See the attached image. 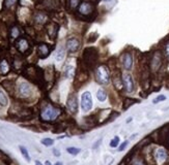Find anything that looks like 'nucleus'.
<instances>
[{"label": "nucleus", "mask_w": 169, "mask_h": 165, "mask_svg": "<svg viewBox=\"0 0 169 165\" xmlns=\"http://www.w3.org/2000/svg\"><path fill=\"white\" fill-rule=\"evenodd\" d=\"M60 113H61L60 109L47 103L45 107L41 109V119L45 122H51V121L56 120Z\"/></svg>", "instance_id": "1"}, {"label": "nucleus", "mask_w": 169, "mask_h": 165, "mask_svg": "<svg viewBox=\"0 0 169 165\" xmlns=\"http://www.w3.org/2000/svg\"><path fill=\"white\" fill-rule=\"evenodd\" d=\"M96 81L99 85H102V86H107L110 83V71L108 69V67L106 65H100L98 66V68L96 69Z\"/></svg>", "instance_id": "2"}, {"label": "nucleus", "mask_w": 169, "mask_h": 165, "mask_svg": "<svg viewBox=\"0 0 169 165\" xmlns=\"http://www.w3.org/2000/svg\"><path fill=\"white\" fill-rule=\"evenodd\" d=\"M78 14L81 18L83 19H88L92 18L94 14V10H96V6H94V3L92 1H82L78 7Z\"/></svg>", "instance_id": "3"}, {"label": "nucleus", "mask_w": 169, "mask_h": 165, "mask_svg": "<svg viewBox=\"0 0 169 165\" xmlns=\"http://www.w3.org/2000/svg\"><path fill=\"white\" fill-rule=\"evenodd\" d=\"M98 61V52L94 48L85 49L83 53V63L86 68H92Z\"/></svg>", "instance_id": "4"}, {"label": "nucleus", "mask_w": 169, "mask_h": 165, "mask_svg": "<svg viewBox=\"0 0 169 165\" xmlns=\"http://www.w3.org/2000/svg\"><path fill=\"white\" fill-rule=\"evenodd\" d=\"M16 91L18 93L19 97L22 98V99H27V98H29L32 95V87L27 81H21V83H19Z\"/></svg>", "instance_id": "5"}, {"label": "nucleus", "mask_w": 169, "mask_h": 165, "mask_svg": "<svg viewBox=\"0 0 169 165\" xmlns=\"http://www.w3.org/2000/svg\"><path fill=\"white\" fill-rule=\"evenodd\" d=\"M15 47L18 50V52L22 55H27L31 52V45H30L28 39H26L25 37H19L15 41Z\"/></svg>", "instance_id": "6"}, {"label": "nucleus", "mask_w": 169, "mask_h": 165, "mask_svg": "<svg viewBox=\"0 0 169 165\" xmlns=\"http://www.w3.org/2000/svg\"><path fill=\"white\" fill-rule=\"evenodd\" d=\"M41 71L42 70L39 69V68L33 67V66H27V67L24 69L23 73H24V77H26L31 81H39V77H43V73H42Z\"/></svg>", "instance_id": "7"}, {"label": "nucleus", "mask_w": 169, "mask_h": 165, "mask_svg": "<svg viewBox=\"0 0 169 165\" xmlns=\"http://www.w3.org/2000/svg\"><path fill=\"white\" fill-rule=\"evenodd\" d=\"M81 109L83 111H89L92 109V97L90 92H84L81 95Z\"/></svg>", "instance_id": "8"}, {"label": "nucleus", "mask_w": 169, "mask_h": 165, "mask_svg": "<svg viewBox=\"0 0 169 165\" xmlns=\"http://www.w3.org/2000/svg\"><path fill=\"white\" fill-rule=\"evenodd\" d=\"M121 79H123V86L125 91L128 93H132L134 91V79L132 75L129 72H125L121 75Z\"/></svg>", "instance_id": "9"}, {"label": "nucleus", "mask_w": 169, "mask_h": 165, "mask_svg": "<svg viewBox=\"0 0 169 165\" xmlns=\"http://www.w3.org/2000/svg\"><path fill=\"white\" fill-rule=\"evenodd\" d=\"M121 65H123V69L125 70H131L133 67V56L131 53L125 52L120 57Z\"/></svg>", "instance_id": "10"}, {"label": "nucleus", "mask_w": 169, "mask_h": 165, "mask_svg": "<svg viewBox=\"0 0 169 165\" xmlns=\"http://www.w3.org/2000/svg\"><path fill=\"white\" fill-rule=\"evenodd\" d=\"M66 107L71 111L72 113H76L78 111V98H77V95L76 94H71L68 98V101H66Z\"/></svg>", "instance_id": "11"}, {"label": "nucleus", "mask_w": 169, "mask_h": 165, "mask_svg": "<svg viewBox=\"0 0 169 165\" xmlns=\"http://www.w3.org/2000/svg\"><path fill=\"white\" fill-rule=\"evenodd\" d=\"M51 53V47L47 43H39L37 48V57L41 59H46Z\"/></svg>", "instance_id": "12"}, {"label": "nucleus", "mask_w": 169, "mask_h": 165, "mask_svg": "<svg viewBox=\"0 0 169 165\" xmlns=\"http://www.w3.org/2000/svg\"><path fill=\"white\" fill-rule=\"evenodd\" d=\"M65 47H66V50L69 51L70 53H75L80 48V41H79L78 38H76V37H71V38H69L66 40Z\"/></svg>", "instance_id": "13"}, {"label": "nucleus", "mask_w": 169, "mask_h": 165, "mask_svg": "<svg viewBox=\"0 0 169 165\" xmlns=\"http://www.w3.org/2000/svg\"><path fill=\"white\" fill-rule=\"evenodd\" d=\"M161 64H162V57H161L160 53L156 52L155 55L151 58V67L153 71H157V70L160 69Z\"/></svg>", "instance_id": "14"}, {"label": "nucleus", "mask_w": 169, "mask_h": 165, "mask_svg": "<svg viewBox=\"0 0 169 165\" xmlns=\"http://www.w3.org/2000/svg\"><path fill=\"white\" fill-rule=\"evenodd\" d=\"M58 29H59V26L57 24H55V23H50V24L47 25L46 31L51 39H54L56 37V35L58 33Z\"/></svg>", "instance_id": "15"}, {"label": "nucleus", "mask_w": 169, "mask_h": 165, "mask_svg": "<svg viewBox=\"0 0 169 165\" xmlns=\"http://www.w3.org/2000/svg\"><path fill=\"white\" fill-rule=\"evenodd\" d=\"M35 19V23L39 24V25H45L47 22H48V15L46 13H44V11H37V14L35 15L33 17Z\"/></svg>", "instance_id": "16"}, {"label": "nucleus", "mask_w": 169, "mask_h": 165, "mask_svg": "<svg viewBox=\"0 0 169 165\" xmlns=\"http://www.w3.org/2000/svg\"><path fill=\"white\" fill-rule=\"evenodd\" d=\"M11 71V65L6 59H1L0 60V74L6 75Z\"/></svg>", "instance_id": "17"}, {"label": "nucleus", "mask_w": 169, "mask_h": 165, "mask_svg": "<svg viewBox=\"0 0 169 165\" xmlns=\"http://www.w3.org/2000/svg\"><path fill=\"white\" fill-rule=\"evenodd\" d=\"M21 35V30L17 25H13L9 30V37L12 40H17Z\"/></svg>", "instance_id": "18"}, {"label": "nucleus", "mask_w": 169, "mask_h": 165, "mask_svg": "<svg viewBox=\"0 0 169 165\" xmlns=\"http://www.w3.org/2000/svg\"><path fill=\"white\" fill-rule=\"evenodd\" d=\"M166 158H167L166 151H165V150H163V149L158 150L157 155H156V160H157V162L159 163V164H162V163L165 162Z\"/></svg>", "instance_id": "19"}, {"label": "nucleus", "mask_w": 169, "mask_h": 165, "mask_svg": "<svg viewBox=\"0 0 169 165\" xmlns=\"http://www.w3.org/2000/svg\"><path fill=\"white\" fill-rule=\"evenodd\" d=\"M76 73V68L72 64H66L64 67V75L65 77H73Z\"/></svg>", "instance_id": "20"}, {"label": "nucleus", "mask_w": 169, "mask_h": 165, "mask_svg": "<svg viewBox=\"0 0 169 165\" xmlns=\"http://www.w3.org/2000/svg\"><path fill=\"white\" fill-rule=\"evenodd\" d=\"M96 99L100 102H104L107 99V92L105 91V89L100 88L96 91Z\"/></svg>", "instance_id": "21"}, {"label": "nucleus", "mask_w": 169, "mask_h": 165, "mask_svg": "<svg viewBox=\"0 0 169 165\" xmlns=\"http://www.w3.org/2000/svg\"><path fill=\"white\" fill-rule=\"evenodd\" d=\"M64 56H65V50H64L63 47H59V48L57 49V51H56V53H55L56 61H58V62L62 61Z\"/></svg>", "instance_id": "22"}, {"label": "nucleus", "mask_w": 169, "mask_h": 165, "mask_svg": "<svg viewBox=\"0 0 169 165\" xmlns=\"http://www.w3.org/2000/svg\"><path fill=\"white\" fill-rule=\"evenodd\" d=\"M81 0H68V8L70 10H75L79 7Z\"/></svg>", "instance_id": "23"}, {"label": "nucleus", "mask_w": 169, "mask_h": 165, "mask_svg": "<svg viewBox=\"0 0 169 165\" xmlns=\"http://www.w3.org/2000/svg\"><path fill=\"white\" fill-rule=\"evenodd\" d=\"M18 2L19 0H4L3 1V7H4V9H12Z\"/></svg>", "instance_id": "24"}, {"label": "nucleus", "mask_w": 169, "mask_h": 165, "mask_svg": "<svg viewBox=\"0 0 169 165\" xmlns=\"http://www.w3.org/2000/svg\"><path fill=\"white\" fill-rule=\"evenodd\" d=\"M8 103V100H7V97L6 95L4 94L1 89H0V107H5Z\"/></svg>", "instance_id": "25"}, {"label": "nucleus", "mask_w": 169, "mask_h": 165, "mask_svg": "<svg viewBox=\"0 0 169 165\" xmlns=\"http://www.w3.org/2000/svg\"><path fill=\"white\" fill-rule=\"evenodd\" d=\"M44 3L46 4V7H48V8H55L58 5L57 0H45Z\"/></svg>", "instance_id": "26"}, {"label": "nucleus", "mask_w": 169, "mask_h": 165, "mask_svg": "<svg viewBox=\"0 0 169 165\" xmlns=\"http://www.w3.org/2000/svg\"><path fill=\"white\" fill-rule=\"evenodd\" d=\"M80 151L81 150L79 149V148H75V147H69L66 149V152L71 155H78L80 153Z\"/></svg>", "instance_id": "27"}, {"label": "nucleus", "mask_w": 169, "mask_h": 165, "mask_svg": "<svg viewBox=\"0 0 169 165\" xmlns=\"http://www.w3.org/2000/svg\"><path fill=\"white\" fill-rule=\"evenodd\" d=\"M20 151H21V153H22V155L24 156V158H25V160L29 162L30 157H29V154H28V151L26 150V148L23 147V146H20Z\"/></svg>", "instance_id": "28"}, {"label": "nucleus", "mask_w": 169, "mask_h": 165, "mask_svg": "<svg viewBox=\"0 0 169 165\" xmlns=\"http://www.w3.org/2000/svg\"><path fill=\"white\" fill-rule=\"evenodd\" d=\"M163 52H164L165 58L169 61V40L166 41L164 45V48H163Z\"/></svg>", "instance_id": "29"}, {"label": "nucleus", "mask_w": 169, "mask_h": 165, "mask_svg": "<svg viewBox=\"0 0 169 165\" xmlns=\"http://www.w3.org/2000/svg\"><path fill=\"white\" fill-rule=\"evenodd\" d=\"M42 143L46 147H50L54 143V140L52 138H44V139H42Z\"/></svg>", "instance_id": "30"}, {"label": "nucleus", "mask_w": 169, "mask_h": 165, "mask_svg": "<svg viewBox=\"0 0 169 165\" xmlns=\"http://www.w3.org/2000/svg\"><path fill=\"white\" fill-rule=\"evenodd\" d=\"M166 100V96L165 95H159L157 98H155V99L153 100V103L157 104V103H160V102L162 101H165Z\"/></svg>", "instance_id": "31"}, {"label": "nucleus", "mask_w": 169, "mask_h": 165, "mask_svg": "<svg viewBox=\"0 0 169 165\" xmlns=\"http://www.w3.org/2000/svg\"><path fill=\"white\" fill-rule=\"evenodd\" d=\"M118 143H119V137L118 136H115L113 139L110 141V147L111 148H116L117 147V145H118Z\"/></svg>", "instance_id": "32"}, {"label": "nucleus", "mask_w": 169, "mask_h": 165, "mask_svg": "<svg viewBox=\"0 0 169 165\" xmlns=\"http://www.w3.org/2000/svg\"><path fill=\"white\" fill-rule=\"evenodd\" d=\"M133 103H135V100L130 99V98H127V99H125V104H123L125 109H127L129 107V105H132Z\"/></svg>", "instance_id": "33"}, {"label": "nucleus", "mask_w": 169, "mask_h": 165, "mask_svg": "<svg viewBox=\"0 0 169 165\" xmlns=\"http://www.w3.org/2000/svg\"><path fill=\"white\" fill-rule=\"evenodd\" d=\"M128 143H129V141H128V140H126V141H123V143L120 145V147H119L118 151H119V152L123 151V150L126 149V147H127V146H128Z\"/></svg>", "instance_id": "34"}, {"label": "nucleus", "mask_w": 169, "mask_h": 165, "mask_svg": "<svg viewBox=\"0 0 169 165\" xmlns=\"http://www.w3.org/2000/svg\"><path fill=\"white\" fill-rule=\"evenodd\" d=\"M101 143H102V139H99V140H98V143H94V146H92V149L96 150V148H98L99 146L101 145Z\"/></svg>", "instance_id": "35"}, {"label": "nucleus", "mask_w": 169, "mask_h": 165, "mask_svg": "<svg viewBox=\"0 0 169 165\" xmlns=\"http://www.w3.org/2000/svg\"><path fill=\"white\" fill-rule=\"evenodd\" d=\"M53 152H54V154H56V155H57V156H59V152H58L57 150H54V151H53Z\"/></svg>", "instance_id": "36"}, {"label": "nucleus", "mask_w": 169, "mask_h": 165, "mask_svg": "<svg viewBox=\"0 0 169 165\" xmlns=\"http://www.w3.org/2000/svg\"><path fill=\"white\" fill-rule=\"evenodd\" d=\"M35 165H43L39 161H35Z\"/></svg>", "instance_id": "37"}, {"label": "nucleus", "mask_w": 169, "mask_h": 165, "mask_svg": "<svg viewBox=\"0 0 169 165\" xmlns=\"http://www.w3.org/2000/svg\"><path fill=\"white\" fill-rule=\"evenodd\" d=\"M132 121V118H129L128 120H127V123H129V122H131Z\"/></svg>", "instance_id": "38"}, {"label": "nucleus", "mask_w": 169, "mask_h": 165, "mask_svg": "<svg viewBox=\"0 0 169 165\" xmlns=\"http://www.w3.org/2000/svg\"><path fill=\"white\" fill-rule=\"evenodd\" d=\"M45 165H51V163L49 162V161H46V163H45Z\"/></svg>", "instance_id": "39"}, {"label": "nucleus", "mask_w": 169, "mask_h": 165, "mask_svg": "<svg viewBox=\"0 0 169 165\" xmlns=\"http://www.w3.org/2000/svg\"><path fill=\"white\" fill-rule=\"evenodd\" d=\"M54 165H62V163L61 162H57L56 164H54Z\"/></svg>", "instance_id": "40"}, {"label": "nucleus", "mask_w": 169, "mask_h": 165, "mask_svg": "<svg viewBox=\"0 0 169 165\" xmlns=\"http://www.w3.org/2000/svg\"><path fill=\"white\" fill-rule=\"evenodd\" d=\"M103 1H110V0H103Z\"/></svg>", "instance_id": "41"}]
</instances>
